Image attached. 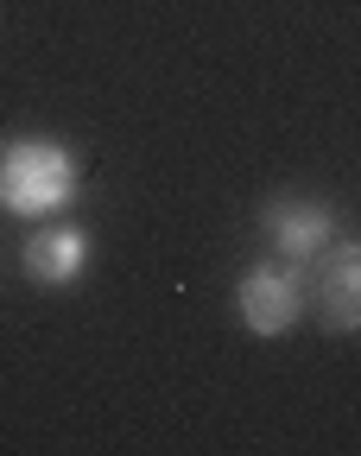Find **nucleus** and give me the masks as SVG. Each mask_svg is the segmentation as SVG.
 <instances>
[{"instance_id": "obj_1", "label": "nucleus", "mask_w": 361, "mask_h": 456, "mask_svg": "<svg viewBox=\"0 0 361 456\" xmlns=\"http://www.w3.org/2000/svg\"><path fill=\"white\" fill-rule=\"evenodd\" d=\"M83 191V159L64 140H7L0 146V209L20 222L64 216Z\"/></svg>"}, {"instance_id": "obj_2", "label": "nucleus", "mask_w": 361, "mask_h": 456, "mask_svg": "<svg viewBox=\"0 0 361 456\" xmlns=\"http://www.w3.org/2000/svg\"><path fill=\"white\" fill-rule=\"evenodd\" d=\"M305 305H311V266L305 260H285V254L254 260L248 273H241V285H234L241 323H248L254 336H267V342L285 336V330H298Z\"/></svg>"}, {"instance_id": "obj_3", "label": "nucleus", "mask_w": 361, "mask_h": 456, "mask_svg": "<svg viewBox=\"0 0 361 456\" xmlns=\"http://www.w3.org/2000/svg\"><path fill=\"white\" fill-rule=\"evenodd\" d=\"M311 305H317V323L330 336H355L361 330V241L336 235L317 260H311Z\"/></svg>"}, {"instance_id": "obj_4", "label": "nucleus", "mask_w": 361, "mask_h": 456, "mask_svg": "<svg viewBox=\"0 0 361 456\" xmlns=\"http://www.w3.org/2000/svg\"><path fill=\"white\" fill-rule=\"evenodd\" d=\"M336 235H342V228H336V209L317 203V197H267V203H260V241H267L273 254H285V260H305V266H311Z\"/></svg>"}, {"instance_id": "obj_5", "label": "nucleus", "mask_w": 361, "mask_h": 456, "mask_svg": "<svg viewBox=\"0 0 361 456\" xmlns=\"http://www.w3.org/2000/svg\"><path fill=\"white\" fill-rule=\"evenodd\" d=\"M20 273L32 285H45V292H70V285L89 273V228L57 222V216L38 222L26 235V248H20Z\"/></svg>"}]
</instances>
